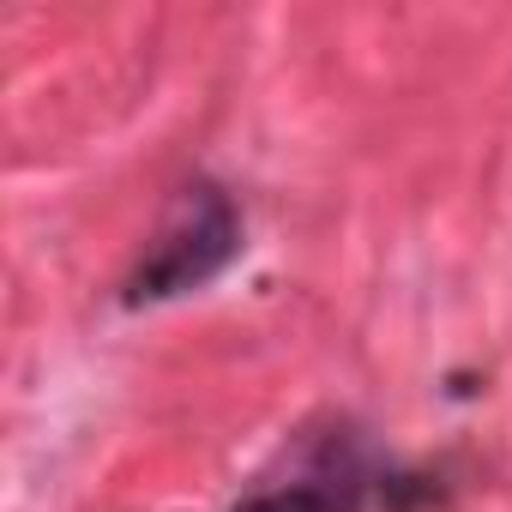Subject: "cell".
<instances>
[{"label": "cell", "instance_id": "7a4b0ae2", "mask_svg": "<svg viewBox=\"0 0 512 512\" xmlns=\"http://www.w3.org/2000/svg\"><path fill=\"white\" fill-rule=\"evenodd\" d=\"M356 506H362V470L338 464V470L302 476V482H290V488L253 494L241 512H356Z\"/></svg>", "mask_w": 512, "mask_h": 512}, {"label": "cell", "instance_id": "6da1fadb", "mask_svg": "<svg viewBox=\"0 0 512 512\" xmlns=\"http://www.w3.org/2000/svg\"><path fill=\"white\" fill-rule=\"evenodd\" d=\"M241 253V217L229 205L223 187L199 181L181 193V205L169 211V223L151 235L145 260L127 278V302H169L187 296L199 284H211L229 260Z\"/></svg>", "mask_w": 512, "mask_h": 512}]
</instances>
